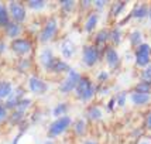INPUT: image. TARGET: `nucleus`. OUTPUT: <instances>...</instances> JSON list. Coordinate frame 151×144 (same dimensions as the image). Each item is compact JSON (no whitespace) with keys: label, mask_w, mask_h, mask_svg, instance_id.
<instances>
[{"label":"nucleus","mask_w":151,"mask_h":144,"mask_svg":"<svg viewBox=\"0 0 151 144\" xmlns=\"http://www.w3.org/2000/svg\"><path fill=\"white\" fill-rule=\"evenodd\" d=\"M136 65L140 68H145L147 65H150L151 61V45L147 42H143L141 45H138L136 48Z\"/></svg>","instance_id":"nucleus-4"},{"label":"nucleus","mask_w":151,"mask_h":144,"mask_svg":"<svg viewBox=\"0 0 151 144\" xmlns=\"http://www.w3.org/2000/svg\"><path fill=\"white\" fill-rule=\"evenodd\" d=\"M148 16V4H145V3H140L137 6L133 9L132 12V17L133 19H144Z\"/></svg>","instance_id":"nucleus-13"},{"label":"nucleus","mask_w":151,"mask_h":144,"mask_svg":"<svg viewBox=\"0 0 151 144\" xmlns=\"http://www.w3.org/2000/svg\"><path fill=\"white\" fill-rule=\"evenodd\" d=\"M148 17H150V20H151V4L148 6Z\"/></svg>","instance_id":"nucleus-40"},{"label":"nucleus","mask_w":151,"mask_h":144,"mask_svg":"<svg viewBox=\"0 0 151 144\" xmlns=\"http://www.w3.org/2000/svg\"><path fill=\"white\" fill-rule=\"evenodd\" d=\"M59 4L62 7V10L66 12V13H71L72 12V9L75 7V1L73 0H61L59 1Z\"/></svg>","instance_id":"nucleus-29"},{"label":"nucleus","mask_w":151,"mask_h":144,"mask_svg":"<svg viewBox=\"0 0 151 144\" xmlns=\"http://www.w3.org/2000/svg\"><path fill=\"white\" fill-rule=\"evenodd\" d=\"M28 89L31 91V93L44 95V93L48 91V85H47V82H44L41 78L35 76V75H31V76L28 78Z\"/></svg>","instance_id":"nucleus-7"},{"label":"nucleus","mask_w":151,"mask_h":144,"mask_svg":"<svg viewBox=\"0 0 151 144\" xmlns=\"http://www.w3.org/2000/svg\"><path fill=\"white\" fill-rule=\"evenodd\" d=\"M6 33L10 38H16L21 33V26L19 23H9V26L6 27Z\"/></svg>","instance_id":"nucleus-17"},{"label":"nucleus","mask_w":151,"mask_h":144,"mask_svg":"<svg viewBox=\"0 0 151 144\" xmlns=\"http://www.w3.org/2000/svg\"><path fill=\"white\" fill-rule=\"evenodd\" d=\"M86 113H88V117L91 119V120H99V119H102V116H103V113H102V110H100L99 106H92V107H89Z\"/></svg>","instance_id":"nucleus-21"},{"label":"nucleus","mask_w":151,"mask_h":144,"mask_svg":"<svg viewBox=\"0 0 151 144\" xmlns=\"http://www.w3.org/2000/svg\"><path fill=\"white\" fill-rule=\"evenodd\" d=\"M93 6L96 7V9H99V10H102V9L106 6V1H103V0H98V1L93 3Z\"/></svg>","instance_id":"nucleus-37"},{"label":"nucleus","mask_w":151,"mask_h":144,"mask_svg":"<svg viewBox=\"0 0 151 144\" xmlns=\"http://www.w3.org/2000/svg\"><path fill=\"white\" fill-rule=\"evenodd\" d=\"M3 50H4V44H3V42H0V53H1Z\"/></svg>","instance_id":"nucleus-39"},{"label":"nucleus","mask_w":151,"mask_h":144,"mask_svg":"<svg viewBox=\"0 0 151 144\" xmlns=\"http://www.w3.org/2000/svg\"><path fill=\"white\" fill-rule=\"evenodd\" d=\"M107 79H109V72H106V71L99 72V75H98V81H99V82H106Z\"/></svg>","instance_id":"nucleus-35"},{"label":"nucleus","mask_w":151,"mask_h":144,"mask_svg":"<svg viewBox=\"0 0 151 144\" xmlns=\"http://www.w3.org/2000/svg\"><path fill=\"white\" fill-rule=\"evenodd\" d=\"M55 57H54V53L50 50V48H44L41 54H40V61H41V64L42 66L45 68L47 71H51L52 69L54 64H55Z\"/></svg>","instance_id":"nucleus-10"},{"label":"nucleus","mask_w":151,"mask_h":144,"mask_svg":"<svg viewBox=\"0 0 151 144\" xmlns=\"http://www.w3.org/2000/svg\"><path fill=\"white\" fill-rule=\"evenodd\" d=\"M23 116H24V112L16 110V112L13 113V116H12V120H13L14 123H16V122H20V120L23 119Z\"/></svg>","instance_id":"nucleus-34"},{"label":"nucleus","mask_w":151,"mask_h":144,"mask_svg":"<svg viewBox=\"0 0 151 144\" xmlns=\"http://www.w3.org/2000/svg\"><path fill=\"white\" fill-rule=\"evenodd\" d=\"M85 130H86V123L85 120H78L76 123H75V133L78 134V136H83L85 134Z\"/></svg>","instance_id":"nucleus-30"},{"label":"nucleus","mask_w":151,"mask_h":144,"mask_svg":"<svg viewBox=\"0 0 151 144\" xmlns=\"http://www.w3.org/2000/svg\"><path fill=\"white\" fill-rule=\"evenodd\" d=\"M75 95H76V98H78L79 100H82V102H85V103L89 102V100L93 98V95H95V86H93V84L91 82V79L82 76L81 81H79L78 86L75 88Z\"/></svg>","instance_id":"nucleus-1"},{"label":"nucleus","mask_w":151,"mask_h":144,"mask_svg":"<svg viewBox=\"0 0 151 144\" xmlns=\"http://www.w3.org/2000/svg\"><path fill=\"white\" fill-rule=\"evenodd\" d=\"M83 144H96V143H95V141H91V140H89V141H85Z\"/></svg>","instance_id":"nucleus-41"},{"label":"nucleus","mask_w":151,"mask_h":144,"mask_svg":"<svg viewBox=\"0 0 151 144\" xmlns=\"http://www.w3.org/2000/svg\"><path fill=\"white\" fill-rule=\"evenodd\" d=\"M124 7H126V1H114L112 4V9H110L112 16L113 17H117L119 14H122V12L124 10Z\"/></svg>","instance_id":"nucleus-23"},{"label":"nucleus","mask_w":151,"mask_h":144,"mask_svg":"<svg viewBox=\"0 0 151 144\" xmlns=\"http://www.w3.org/2000/svg\"><path fill=\"white\" fill-rule=\"evenodd\" d=\"M130 102L134 106H145L151 103V93H138L133 91L130 93Z\"/></svg>","instance_id":"nucleus-12"},{"label":"nucleus","mask_w":151,"mask_h":144,"mask_svg":"<svg viewBox=\"0 0 151 144\" xmlns=\"http://www.w3.org/2000/svg\"><path fill=\"white\" fill-rule=\"evenodd\" d=\"M134 92H138V93H151V85L140 81L137 85L134 86Z\"/></svg>","instance_id":"nucleus-27"},{"label":"nucleus","mask_w":151,"mask_h":144,"mask_svg":"<svg viewBox=\"0 0 151 144\" xmlns=\"http://www.w3.org/2000/svg\"><path fill=\"white\" fill-rule=\"evenodd\" d=\"M21 95H23L21 89H17V92H16L14 95L12 93L6 103V107H17V105L20 103V100H21Z\"/></svg>","instance_id":"nucleus-18"},{"label":"nucleus","mask_w":151,"mask_h":144,"mask_svg":"<svg viewBox=\"0 0 151 144\" xmlns=\"http://www.w3.org/2000/svg\"><path fill=\"white\" fill-rule=\"evenodd\" d=\"M98 23H99V14L96 13V12H93V13H91L88 16V19H86V21H85V31L92 33L93 30L96 28Z\"/></svg>","instance_id":"nucleus-14"},{"label":"nucleus","mask_w":151,"mask_h":144,"mask_svg":"<svg viewBox=\"0 0 151 144\" xmlns=\"http://www.w3.org/2000/svg\"><path fill=\"white\" fill-rule=\"evenodd\" d=\"M138 144H150V143H148V141H140Z\"/></svg>","instance_id":"nucleus-42"},{"label":"nucleus","mask_w":151,"mask_h":144,"mask_svg":"<svg viewBox=\"0 0 151 144\" xmlns=\"http://www.w3.org/2000/svg\"><path fill=\"white\" fill-rule=\"evenodd\" d=\"M13 93V86L10 82H6V81H1L0 82V99L4 98H10V95Z\"/></svg>","instance_id":"nucleus-16"},{"label":"nucleus","mask_w":151,"mask_h":144,"mask_svg":"<svg viewBox=\"0 0 151 144\" xmlns=\"http://www.w3.org/2000/svg\"><path fill=\"white\" fill-rule=\"evenodd\" d=\"M27 4H28V7H31L34 10H41L45 6V1L44 0H30Z\"/></svg>","instance_id":"nucleus-31"},{"label":"nucleus","mask_w":151,"mask_h":144,"mask_svg":"<svg viewBox=\"0 0 151 144\" xmlns=\"http://www.w3.org/2000/svg\"><path fill=\"white\" fill-rule=\"evenodd\" d=\"M130 41H132V45H134L137 48L138 45L143 44V35L140 31H133L132 35H130Z\"/></svg>","instance_id":"nucleus-28"},{"label":"nucleus","mask_w":151,"mask_h":144,"mask_svg":"<svg viewBox=\"0 0 151 144\" xmlns=\"http://www.w3.org/2000/svg\"><path fill=\"white\" fill-rule=\"evenodd\" d=\"M7 117V107L3 105H0V123Z\"/></svg>","instance_id":"nucleus-36"},{"label":"nucleus","mask_w":151,"mask_h":144,"mask_svg":"<svg viewBox=\"0 0 151 144\" xmlns=\"http://www.w3.org/2000/svg\"><path fill=\"white\" fill-rule=\"evenodd\" d=\"M105 59H106V62H107V65L110 66L112 69H114V68H117L119 66L120 57H119V54H117V51H116L114 47H107V48H106Z\"/></svg>","instance_id":"nucleus-11"},{"label":"nucleus","mask_w":151,"mask_h":144,"mask_svg":"<svg viewBox=\"0 0 151 144\" xmlns=\"http://www.w3.org/2000/svg\"><path fill=\"white\" fill-rule=\"evenodd\" d=\"M81 78H82L81 73L71 68V69L68 71V76H66V78L62 81V84L59 85V92H61V93H69V92L75 91V88L78 86Z\"/></svg>","instance_id":"nucleus-3"},{"label":"nucleus","mask_w":151,"mask_h":144,"mask_svg":"<svg viewBox=\"0 0 151 144\" xmlns=\"http://www.w3.org/2000/svg\"><path fill=\"white\" fill-rule=\"evenodd\" d=\"M9 12L12 14V17H13L14 23H21V21H24L26 19V7L23 6L21 3L19 1H10L9 3Z\"/></svg>","instance_id":"nucleus-8"},{"label":"nucleus","mask_w":151,"mask_h":144,"mask_svg":"<svg viewBox=\"0 0 151 144\" xmlns=\"http://www.w3.org/2000/svg\"><path fill=\"white\" fill-rule=\"evenodd\" d=\"M71 123H72V120H71L69 116H62V117H58L57 120H54L51 126H50V129H48V137L52 138L62 134L64 131L68 130Z\"/></svg>","instance_id":"nucleus-2"},{"label":"nucleus","mask_w":151,"mask_h":144,"mask_svg":"<svg viewBox=\"0 0 151 144\" xmlns=\"http://www.w3.org/2000/svg\"><path fill=\"white\" fill-rule=\"evenodd\" d=\"M100 58L99 50L95 45H86L82 51V61L86 66H93Z\"/></svg>","instance_id":"nucleus-5"},{"label":"nucleus","mask_w":151,"mask_h":144,"mask_svg":"<svg viewBox=\"0 0 151 144\" xmlns=\"http://www.w3.org/2000/svg\"><path fill=\"white\" fill-rule=\"evenodd\" d=\"M66 110H68V105L66 103H58L52 109V114L57 116V117H62V116H65Z\"/></svg>","instance_id":"nucleus-24"},{"label":"nucleus","mask_w":151,"mask_h":144,"mask_svg":"<svg viewBox=\"0 0 151 144\" xmlns=\"http://www.w3.org/2000/svg\"><path fill=\"white\" fill-rule=\"evenodd\" d=\"M9 9H6V6H3L0 3V26H9Z\"/></svg>","instance_id":"nucleus-22"},{"label":"nucleus","mask_w":151,"mask_h":144,"mask_svg":"<svg viewBox=\"0 0 151 144\" xmlns=\"http://www.w3.org/2000/svg\"><path fill=\"white\" fill-rule=\"evenodd\" d=\"M12 50H13L17 55H27V54L33 50V45H31V42H30L28 40L17 38L12 42Z\"/></svg>","instance_id":"nucleus-9"},{"label":"nucleus","mask_w":151,"mask_h":144,"mask_svg":"<svg viewBox=\"0 0 151 144\" xmlns=\"http://www.w3.org/2000/svg\"><path fill=\"white\" fill-rule=\"evenodd\" d=\"M44 144H54V143H52V141H50V140H48V141H45Z\"/></svg>","instance_id":"nucleus-43"},{"label":"nucleus","mask_w":151,"mask_h":144,"mask_svg":"<svg viewBox=\"0 0 151 144\" xmlns=\"http://www.w3.org/2000/svg\"><path fill=\"white\" fill-rule=\"evenodd\" d=\"M145 126H147L148 129H151V112L148 113V116H147V119H145Z\"/></svg>","instance_id":"nucleus-38"},{"label":"nucleus","mask_w":151,"mask_h":144,"mask_svg":"<svg viewBox=\"0 0 151 144\" xmlns=\"http://www.w3.org/2000/svg\"><path fill=\"white\" fill-rule=\"evenodd\" d=\"M126 98H127V93H126V92H122V93H119L117 98H116V102H117V105H119V106H124Z\"/></svg>","instance_id":"nucleus-33"},{"label":"nucleus","mask_w":151,"mask_h":144,"mask_svg":"<svg viewBox=\"0 0 151 144\" xmlns=\"http://www.w3.org/2000/svg\"><path fill=\"white\" fill-rule=\"evenodd\" d=\"M110 41H112L114 45L120 44V41H122V31H120V28H119V27L110 30Z\"/></svg>","instance_id":"nucleus-25"},{"label":"nucleus","mask_w":151,"mask_h":144,"mask_svg":"<svg viewBox=\"0 0 151 144\" xmlns=\"http://www.w3.org/2000/svg\"><path fill=\"white\" fill-rule=\"evenodd\" d=\"M69 69H71V68H69V65L66 64L65 61H62V59H55V64H54L51 71L55 72V73H61V72L69 71Z\"/></svg>","instance_id":"nucleus-20"},{"label":"nucleus","mask_w":151,"mask_h":144,"mask_svg":"<svg viewBox=\"0 0 151 144\" xmlns=\"http://www.w3.org/2000/svg\"><path fill=\"white\" fill-rule=\"evenodd\" d=\"M30 105H31V100H30V99H21V100H20V103L17 105V107H16V110L24 112Z\"/></svg>","instance_id":"nucleus-32"},{"label":"nucleus","mask_w":151,"mask_h":144,"mask_svg":"<svg viewBox=\"0 0 151 144\" xmlns=\"http://www.w3.org/2000/svg\"><path fill=\"white\" fill-rule=\"evenodd\" d=\"M110 40V31L109 30H100L96 34V45H105L106 42Z\"/></svg>","instance_id":"nucleus-19"},{"label":"nucleus","mask_w":151,"mask_h":144,"mask_svg":"<svg viewBox=\"0 0 151 144\" xmlns=\"http://www.w3.org/2000/svg\"><path fill=\"white\" fill-rule=\"evenodd\" d=\"M57 30H58V23L55 19H50L45 23V26L42 28V31L40 34V40L42 42H48L50 40L54 38V35L57 34Z\"/></svg>","instance_id":"nucleus-6"},{"label":"nucleus","mask_w":151,"mask_h":144,"mask_svg":"<svg viewBox=\"0 0 151 144\" xmlns=\"http://www.w3.org/2000/svg\"><path fill=\"white\" fill-rule=\"evenodd\" d=\"M73 53H75V45H73L72 41H69V40H65L64 42H62V55L65 57V58H72L73 57Z\"/></svg>","instance_id":"nucleus-15"},{"label":"nucleus","mask_w":151,"mask_h":144,"mask_svg":"<svg viewBox=\"0 0 151 144\" xmlns=\"http://www.w3.org/2000/svg\"><path fill=\"white\" fill-rule=\"evenodd\" d=\"M140 79H141V82H145V84H150L151 85V64L147 65L145 68H143Z\"/></svg>","instance_id":"nucleus-26"}]
</instances>
